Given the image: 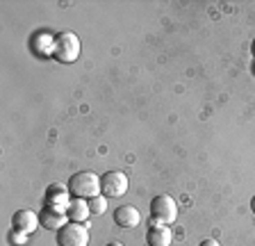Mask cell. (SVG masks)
Listing matches in <instances>:
<instances>
[{
  "label": "cell",
  "mask_w": 255,
  "mask_h": 246,
  "mask_svg": "<svg viewBox=\"0 0 255 246\" xmlns=\"http://www.w3.org/2000/svg\"><path fill=\"white\" fill-rule=\"evenodd\" d=\"M251 50H253V55H255V39H253V43H251Z\"/></svg>",
  "instance_id": "2e32d148"
},
{
  "label": "cell",
  "mask_w": 255,
  "mask_h": 246,
  "mask_svg": "<svg viewBox=\"0 0 255 246\" xmlns=\"http://www.w3.org/2000/svg\"><path fill=\"white\" fill-rule=\"evenodd\" d=\"M107 246H123V244H121V242H110Z\"/></svg>",
  "instance_id": "5bb4252c"
},
{
  "label": "cell",
  "mask_w": 255,
  "mask_h": 246,
  "mask_svg": "<svg viewBox=\"0 0 255 246\" xmlns=\"http://www.w3.org/2000/svg\"><path fill=\"white\" fill-rule=\"evenodd\" d=\"M69 192L73 198H85V201H89V198L94 196H101V178L96 176L94 171H78L73 173V176L69 178Z\"/></svg>",
  "instance_id": "6da1fadb"
},
{
  "label": "cell",
  "mask_w": 255,
  "mask_h": 246,
  "mask_svg": "<svg viewBox=\"0 0 255 246\" xmlns=\"http://www.w3.org/2000/svg\"><path fill=\"white\" fill-rule=\"evenodd\" d=\"M66 214H69V221H75V224H87V219L91 217L89 201H85V198H71Z\"/></svg>",
  "instance_id": "8fae6325"
},
{
  "label": "cell",
  "mask_w": 255,
  "mask_h": 246,
  "mask_svg": "<svg viewBox=\"0 0 255 246\" xmlns=\"http://www.w3.org/2000/svg\"><path fill=\"white\" fill-rule=\"evenodd\" d=\"M39 221H41V228L46 230H59L69 224V214L55 208H43L39 212Z\"/></svg>",
  "instance_id": "9c48e42d"
},
{
  "label": "cell",
  "mask_w": 255,
  "mask_h": 246,
  "mask_svg": "<svg viewBox=\"0 0 255 246\" xmlns=\"http://www.w3.org/2000/svg\"><path fill=\"white\" fill-rule=\"evenodd\" d=\"M114 224L126 230L137 228L141 224V214H139V210L134 205H121V208L114 210Z\"/></svg>",
  "instance_id": "ba28073f"
},
{
  "label": "cell",
  "mask_w": 255,
  "mask_h": 246,
  "mask_svg": "<svg viewBox=\"0 0 255 246\" xmlns=\"http://www.w3.org/2000/svg\"><path fill=\"white\" fill-rule=\"evenodd\" d=\"M171 240H173V233L166 224H155L150 221V228L146 233V244L148 246H171Z\"/></svg>",
  "instance_id": "30bf717a"
},
{
  "label": "cell",
  "mask_w": 255,
  "mask_h": 246,
  "mask_svg": "<svg viewBox=\"0 0 255 246\" xmlns=\"http://www.w3.org/2000/svg\"><path fill=\"white\" fill-rule=\"evenodd\" d=\"M39 226H41V221H39V214L34 212V210H18V212L11 217V228H14L16 233H23V235L34 233Z\"/></svg>",
  "instance_id": "8992f818"
},
{
  "label": "cell",
  "mask_w": 255,
  "mask_h": 246,
  "mask_svg": "<svg viewBox=\"0 0 255 246\" xmlns=\"http://www.w3.org/2000/svg\"><path fill=\"white\" fill-rule=\"evenodd\" d=\"M89 210H91V214L94 217H101V214H105V210H107V196H94V198H89Z\"/></svg>",
  "instance_id": "7c38bea8"
},
{
  "label": "cell",
  "mask_w": 255,
  "mask_h": 246,
  "mask_svg": "<svg viewBox=\"0 0 255 246\" xmlns=\"http://www.w3.org/2000/svg\"><path fill=\"white\" fill-rule=\"evenodd\" d=\"M150 217H153L155 224H173L178 219V203L173 201V196H169V194L155 196L150 201Z\"/></svg>",
  "instance_id": "3957f363"
},
{
  "label": "cell",
  "mask_w": 255,
  "mask_h": 246,
  "mask_svg": "<svg viewBox=\"0 0 255 246\" xmlns=\"http://www.w3.org/2000/svg\"><path fill=\"white\" fill-rule=\"evenodd\" d=\"M128 176L123 171H107L101 176V192L107 198H121L128 192Z\"/></svg>",
  "instance_id": "5b68a950"
},
{
  "label": "cell",
  "mask_w": 255,
  "mask_h": 246,
  "mask_svg": "<svg viewBox=\"0 0 255 246\" xmlns=\"http://www.w3.org/2000/svg\"><path fill=\"white\" fill-rule=\"evenodd\" d=\"M71 192L69 187H62V185H50L46 189V208H55V210H62L66 212L71 203Z\"/></svg>",
  "instance_id": "52a82bcc"
},
{
  "label": "cell",
  "mask_w": 255,
  "mask_h": 246,
  "mask_svg": "<svg viewBox=\"0 0 255 246\" xmlns=\"http://www.w3.org/2000/svg\"><path fill=\"white\" fill-rule=\"evenodd\" d=\"M53 57L62 64H73L80 57V39L73 32H62L57 34L53 46Z\"/></svg>",
  "instance_id": "7a4b0ae2"
},
{
  "label": "cell",
  "mask_w": 255,
  "mask_h": 246,
  "mask_svg": "<svg viewBox=\"0 0 255 246\" xmlns=\"http://www.w3.org/2000/svg\"><path fill=\"white\" fill-rule=\"evenodd\" d=\"M251 210H253V212H255V196L251 198Z\"/></svg>",
  "instance_id": "9a60e30c"
},
{
  "label": "cell",
  "mask_w": 255,
  "mask_h": 246,
  "mask_svg": "<svg viewBox=\"0 0 255 246\" xmlns=\"http://www.w3.org/2000/svg\"><path fill=\"white\" fill-rule=\"evenodd\" d=\"M57 246H89V226L69 221L57 230Z\"/></svg>",
  "instance_id": "277c9868"
},
{
  "label": "cell",
  "mask_w": 255,
  "mask_h": 246,
  "mask_svg": "<svg viewBox=\"0 0 255 246\" xmlns=\"http://www.w3.org/2000/svg\"><path fill=\"white\" fill-rule=\"evenodd\" d=\"M198 246H221V244H219L217 240H203V242H201V244H198Z\"/></svg>",
  "instance_id": "4fadbf2b"
}]
</instances>
